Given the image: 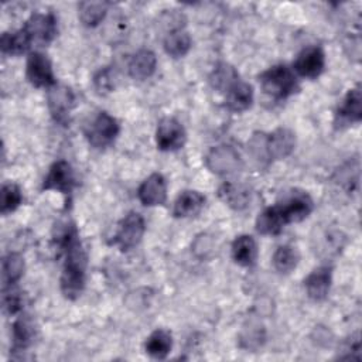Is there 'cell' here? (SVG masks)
<instances>
[{
	"mask_svg": "<svg viewBox=\"0 0 362 362\" xmlns=\"http://www.w3.org/2000/svg\"><path fill=\"white\" fill-rule=\"evenodd\" d=\"M57 243L65 252L59 287L61 293L68 300H75L81 296L86 280V255L79 240L75 225L66 223L57 233Z\"/></svg>",
	"mask_w": 362,
	"mask_h": 362,
	"instance_id": "obj_1",
	"label": "cell"
},
{
	"mask_svg": "<svg viewBox=\"0 0 362 362\" xmlns=\"http://www.w3.org/2000/svg\"><path fill=\"white\" fill-rule=\"evenodd\" d=\"M262 92L272 100L279 102L298 92L297 75L284 64L273 65L259 75Z\"/></svg>",
	"mask_w": 362,
	"mask_h": 362,
	"instance_id": "obj_2",
	"label": "cell"
},
{
	"mask_svg": "<svg viewBox=\"0 0 362 362\" xmlns=\"http://www.w3.org/2000/svg\"><path fill=\"white\" fill-rule=\"evenodd\" d=\"M120 132V126L117 120L102 110L98 112L83 127L85 137L90 146L95 148H105L110 146Z\"/></svg>",
	"mask_w": 362,
	"mask_h": 362,
	"instance_id": "obj_3",
	"label": "cell"
},
{
	"mask_svg": "<svg viewBox=\"0 0 362 362\" xmlns=\"http://www.w3.org/2000/svg\"><path fill=\"white\" fill-rule=\"evenodd\" d=\"M276 206L279 208L284 223L288 225L304 221L313 212L314 202L305 191L293 189L283 198V201L277 202Z\"/></svg>",
	"mask_w": 362,
	"mask_h": 362,
	"instance_id": "obj_4",
	"label": "cell"
},
{
	"mask_svg": "<svg viewBox=\"0 0 362 362\" xmlns=\"http://www.w3.org/2000/svg\"><path fill=\"white\" fill-rule=\"evenodd\" d=\"M206 168L216 175H229L242 168L239 153L228 144L212 147L205 156Z\"/></svg>",
	"mask_w": 362,
	"mask_h": 362,
	"instance_id": "obj_5",
	"label": "cell"
},
{
	"mask_svg": "<svg viewBox=\"0 0 362 362\" xmlns=\"http://www.w3.org/2000/svg\"><path fill=\"white\" fill-rule=\"evenodd\" d=\"M25 76L35 88L49 89L57 85L52 64L49 58L40 51H33L28 54L25 62Z\"/></svg>",
	"mask_w": 362,
	"mask_h": 362,
	"instance_id": "obj_6",
	"label": "cell"
},
{
	"mask_svg": "<svg viewBox=\"0 0 362 362\" xmlns=\"http://www.w3.org/2000/svg\"><path fill=\"white\" fill-rule=\"evenodd\" d=\"M144 232L146 223L143 216L139 212L132 211L120 221L113 243L117 245L123 252L130 250L141 242Z\"/></svg>",
	"mask_w": 362,
	"mask_h": 362,
	"instance_id": "obj_7",
	"label": "cell"
},
{
	"mask_svg": "<svg viewBox=\"0 0 362 362\" xmlns=\"http://www.w3.org/2000/svg\"><path fill=\"white\" fill-rule=\"evenodd\" d=\"M264 157L267 163L287 158L296 148V134L287 127H279L264 134Z\"/></svg>",
	"mask_w": 362,
	"mask_h": 362,
	"instance_id": "obj_8",
	"label": "cell"
},
{
	"mask_svg": "<svg viewBox=\"0 0 362 362\" xmlns=\"http://www.w3.org/2000/svg\"><path fill=\"white\" fill-rule=\"evenodd\" d=\"M187 140L184 126L175 117H164L156 129V144L161 151H175L182 148Z\"/></svg>",
	"mask_w": 362,
	"mask_h": 362,
	"instance_id": "obj_9",
	"label": "cell"
},
{
	"mask_svg": "<svg viewBox=\"0 0 362 362\" xmlns=\"http://www.w3.org/2000/svg\"><path fill=\"white\" fill-rule=\"evenodd\" d=\"M325 69V52L318 45H311L300 51L293 64L294 74L303 78L315 79Z\"/></svg>",
	"mask_w": 362,
	"mask_h": 362,
	"instance_id": "obj_10",
	"label": "cell"
},
{
	"mask_svg": "<svg viewBox=\"0 0 362 362\" xmlns=\"http://www.w3.org/2000/svg\"><path fill=\"white\" fill-rule=\"evenodd\" d=\"M75 187V175L71 164L65 160L55 161L41 185L42 191H57L64 195H69Z\"/></svg>",
	"mask_w": 362,
	"mask_h": 362,
	"instance_id": "obj_11",
	"label": "cell"
},
{
	"mask_svg": "<svg viewBox=\"0 0 362 362\" xmlns=\"http://www.w3.org/2000/svg\"><path fill=\"white\" fill-rule=\"evenodd\" d=\"M75 96L71 88L65 85H54L48 89V107L51 116L59 124H66L69 122V113L74 107Z\"/></svg>",
	"mask_w": 362,
	"mask_h": 362,
	"instance_id": "obj_12",
	"label": "cell"
},
{
	"mask_svg": "<svg viewBox=\"0 0 362 362\" xmlns=\"http://www.w3.org/2000/svg\"><path fill=\"white\" fill-rule=\"evenodd\" d=\"M30 34L33 41H40L44 44L51 42L57 33V17L52 13H35L23 25Z\"/></svg>",
	"mask_w": 362,
	"mask_h": 362,
	"instance_id": "obj_13",
	"label": "cell"
},
{
	"mask_svg": "<svg viewBox=\"0 0 362 362\" xmlns=\"http://www.w3.org/2000/svg\"><path fill=\"white\" fill-rule=\"evenodd\" d=\"M137 197L144 206L163 205L167 199V181L163 174H150L139 187Z\"/></svg>",
	"mask_w": 362,
	"mask_h": 362,
	"instance_id": "obj_14",
	"label": "cell"
},
{
	"mask_svg": "<svg viewBox=\"0 0 362 362\" xmlns=\"http://www.w3.org/2000/svg\"><path fill=\"white\" fill-rule=\"evenodd\" d=\"M362 119V95H361V86L356 85L355 88L349 89L341 105L337 109L335 113V123L337 124H351V123H359Z\"/></svg>",
	"mask_w": 362,
	"mask_h": 362,
	"instance_id": "obj_15",
	"label": "cell"
},
{
	"mask_svg": "<svg viewBox=\"0 0 362 362\" xmlns=\"http://www.w3.org/2000/svg\"><path fill=\"white\" fill-rule=\"evenodd\" d=\"M332 281V269L329 266L315 267L305 279L304 288L307 296L314 301H322L327 298Z\"/></svg>",
	"mask_w": 362,
	"mask_h": 362,
	"instance_id": "obj_16",
	"label": "cell"
},
{
	"mask_svg": "<svg viewBox=\"0 0 362 362\" xmlns=\"http://www.w3.org/2000/svg\"><path fill=\"white\" fill-rule=\"evenodd\" d=\"M218 197L225 205L235 211L247 208L252 201V192L249 187L233 181H225L218 189Z\"/></svg>",
	"mask_w": 362,
	"mask_h": 362,
	"instance_id": "obj_17",
	"label": "cell"
},
{
	"mask_svg": "<svg viewBox=\"0 0 362 362\" xmlns=\"http://www.w3.org/2000/svg\"><path fill=\"white\" fill-rule=\"evenodd\" d=\"M35 325L30 315L21 314L17 317L11 327V342L13 352H24L34 341Z\"/></svg>",
	"mask_w": 362,
	"mask_h": 362,
	"instance_id": "obj_18",
	"label": "cell"
},
{
	"mask_svg": "<svg viewBox=\"0 0 362 362\" xmlns=\"http://www.w3.org/2000/svg\"><path fill=\"white\" fill-rule=\"evenodd\" d=\"M156 68L157 57L151 49L147 48H141L137 52H134L127 65L129 75L137 81H144L150 78L154 74Z\"/></svg>",
	"mask_w": 362,
	"mask_h": 362,
	"instance_id": "obj_19",
	"label": "cell"
},
{
	"mask_svg": "<svg viewBox=\"0 0 362 362\" xmlns=\"http://www.w3.org/2000/svg\"><path fill=\"white\" fill-rule=\"evenodd\" d=\"M253 103V88L247 82L238 81L228 90L225 98V106L235 113L247 110Z\"/></svg>",
	"mask_w": 362,
	"mask_h": 362,
	"instance_id": "obj_20",
	"label": "cell"
},
{
	"mask_svg": "<svg viewBox=\"0 0 362 362\" xmlns=\"http://www.w3.org/2000/svg\"><path fill=\"white\" fill-rule=\"evenodd\" d=\"M205 204V197L195 189L182 191L173 206V215L175 218H189L197 215Z\"/></svg>",
	"mask_w": 362,
	"mask_h": 362,
	"instance_id": "obj_21",
	"label": "cell"
},
{
	"mask_svg": "<svg viewBox=\"0 0 362 362\" xmlns=\"http://www.w3.org/2000/svg\"><path fill=\"white\" fill-rule=\"evenodd\" d=\"M173 349V335L164 328L154 329L144 342V351L154 359H165Z\"/></svg>",
	"mask_w": 362,
	"mask_h": 362,
	"instance_id": "obj_22",
	"label": "cell"
},
{
	"mask_svg": "<svg viewBox=\"0 0 362 362\" xmlns=\"http://www.w3.org/2000/svg\"><path fill=\"white\" fill-rule=\"evenodd\" d=\"M33 38L25 31L24 27L17 31L3 33L0 40V48L4 55H21L27 52L33 44Z\"/></svg>",
	"mask_w": 362,
	"mask_h": 362,
	"instance_id": "obj_23",
	"label": "cell"
},
{
	"mask_svg": "<svg viewBox=\"0 0 362 362\" xmlns=\"http://www.w3.org/2000/svg\"><path fill=\"white\" fill-rule=\"evenodd\" d=\"M232 259L243 267H250L257 259V245L250 235H240L232 243Z\"/></svg>",
	"mask_w": 362,
	"mask_h": 362,
	"instance_id": "obj_24",
	"label": "cell"
},
{
	"mask_svg": "<svg viewBox=\"0 0 362 362\" xmlns=\"http://www.w3.org/2000/svg\"><path fill=\"white\" fill-rule=\"evenodd\" d=\"M286 226L276 205L264 208L256 218V230L262 235H279Z\"/></svg>",
	"mask_w": 362,
	"mask_h": 362,
	"instance_id": "obj_25",
	"label": "cell"
},
{
	"mask_svg": "<svg viewBox=\"0 0 362 362\" xmlns=\"http://www.w3.org/2000/svg\"><path fill=\"white\" fill-rule=\"evenodd\" d=\"M191 45H192L191 37L182 28L168 31L164 38V42H163L165 54L173 58L185 57L188 54V51L191 49Z\"/></svg>",
	"mask_w": 362,
	"mask_h": 362,
	"instance_id": "obj_26",
	"label": "cell"
},
{
	"mask_svg": "<svg viewBox=\"0 0 362 362\" xmlns=\"http://www.w3.org/2000/svg\"><path fill=\"white\" fill-rule=\"evenodd\" d=\"M109 4L106 1H82L79 3V20L85 27L99 25L107 14Z\"/></svg>",
	"mask_w": 362,
	"mask_h": 362,
	"instance_id": "obj_27",
	"label": "cell"
},
{
	"mask_svg": "<svg viewBox=\"0 0 362 362\" xmlns=\"http://www.w3.org/2000/svg\"><path fill=\"white\" fill-rule=\"evenodd\" d=\"M25 263L20 253L10 252L3 257L1 270H3V283L6 286H14L24 274Z\"/></svg>",
	"mask_w": 362,
	"mask_h": 362,
	"instance_id": "obj_28",
	"label": "cell"
},
{
	"mask_svg": "<svg viewBox=\"0 0 362 362\" xmlns=\"http://www.w3.org/2000/svg\"><path fill=\"white\" fill-rule=\"evenodd\" d=\"M272 262L279 273L287 274L296 269L298 263V253L296 247L290 245H281L274 250Z\"/></svg>",
	"mask_w": 362,
	"mask_h": 362,
	"instance_id": "obj_29",
	"label": "cell"
},
{
	"mask_svg": "<svg viewBox=\"0 0 362 362\" xmlns=\"http://www.w3.org/2000/svg\"><path fill=\"white\" fill-rule=\"evenodd\" d=\"M23 202V194L17 184L4 182L0 192V211L3 215L14 212Z\"/></svg>",
	"mask_w": 362,
	"mask_h": 362,
	"instance_id": "obj_30",
	"label": "cell"
},
{
	"mask_svg": "<svg viewBox=\"0 0 362 362\" xmlns=\"http://www.w3.org/2000/svg\"><path fill=\"white\" fill-rule=\"evenodd\" d=\"M209 81L215 89L226 92L235 82L239 81V74L235 71L233 66L222 62L214 69Z\"/></svg>",
	"mask_w": 362,
	"mask_h": 362,
	"instance_id": "obj_31",
	"label": "cell"
},
{
	"mask_svg": "<svg viewBox=\"0 0 362 362\" xmlns=\"http://www.w3.org/2000/svg\"><path fill=\"white\" fill-rule=\"evenodd\" d=\"M264 341V328L259 324H249V327H245L240 334V342L242 346L246 349H256L259 348Z\"/></svg>",
	"mask_w": 362,
	"mask_h": 362,
	"instance_id": "obj_32",
	"label": "cell"
},
{
	"mask_svg": "<svg viewBox=\"0 0 362 362\" xmlns=\"http://www.w3.org/2000/svg\"><path fill=\"white\" fill-rule=\"evenodd\" d=\"M23 308L21 293L14 286L3 287V310L8 315H16Z\"/></svg>",
	"mask_w": 362,
	"mask_h": 362,
	"instance_id": "obj_33",
	"label": "cell"
},
{
	"mask_svg": "<svg viewBox=\"0 0 362 362\" xmlns=\"http://www.w3.org/2000/svg\"><path fill=\"white\" fill-rule=\"evenodd\" d=\"M342 352L344 354H341L339 358H346V359H359L361 358V339H359V334L351 335V338H348L344 342Z\"/></svg>",
	"mask_w": 362,
	"mask_h": 362,
	"instance_id": "obj_34",
	"label": "cell"
},
{
	"mask_svg": "<svg viewBox=\"0 0 362 362\" xmlns=\"http://www.w3.org/2000/svg\"><path fill=\"white\" fill-rule=\"evenodd\" d=\"M93 83H95V88L98 89V92L100 93H106V92H110L113 89V76H112V72L110 69H100L95 78H93Z\"/></svg>",
	"mask_w": 362,
	"mask_h": 362,
	"instance_id": "obj_35",
	"label": "cell"
}]
</instances>
